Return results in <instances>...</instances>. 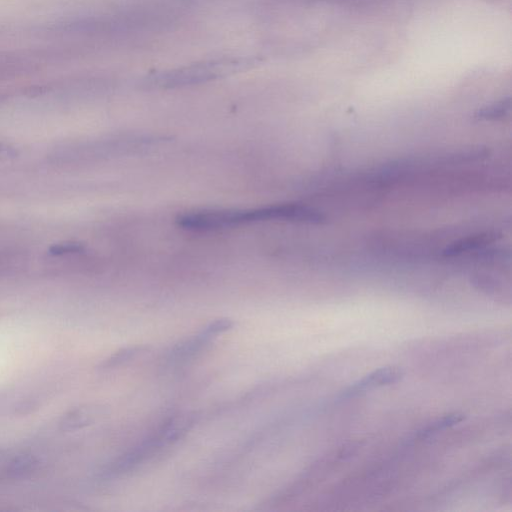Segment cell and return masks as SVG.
<instances>
[{
    "label": "cell",
    "instance_id": "cell-5",
    "mask_svg": "<svg viewBox=\"0 0 512 512\" xmlns=\"http://www.w3.org/2000/svg\"><path fill=\"white\" fill-rule=\"evenodd\" d=\"M497 239L496 233L484 232L471 235L453 242L447 246L443 255L447 257L457 256L464 252L475 250L479 247L487 245Z\"/></svg>",
    "mask_w": 512,
    "mask_h": 512
},
{
    "label": "cell",
    "instance_id": "cell-1",
    "mask_svg": "<svg viewBox=\"0 0 512 512\" xmlns=\"http://www.w3.org/2000/svg\"><path fill=\"white\" fill-rule=\"evenodd\" d=\"M324 220L325 216L317 209L298 203H284L251 209L190 211L179 215L176 223L189 231L209 232L264 221L319 224Z\"/></svg>",
    "mask_w": 512,
    "mask_h": 512
},
{
    "label": "cell",
    "instance_id": "cell-8",
    "mask_svg": "<svg viewBox=\"0 0 512 512\" xmlns=\"http://www.w3.org/2000/svg\"><path fill=\"white\" fill-rule=\"evenodd\" d=\"M140 346L124 348L113 354L105 363V367H113L129 360L133 355L141 351Z\"/></svg>",
    "mask_w": 512,
    "mask_h": 512
},
{
    "label": "cell",
    "instance_id": "cell-6",
    "mask_svg": "<svg viewBox=\"0 0 512 512\" xmlns=\"http://www.w3.org/2000/svg\"><path fill=\"white\" fill-rule=\"evenodd\" d=\"M464 418L465 415L459 412L447 414L435 420L434 422L423 428L421 431H419L418 437H420L421 439L427 438L437 433L438 431L444 430L448 427L460 423L462 420H464Z\"/></svg>",
    "mask_w": 512,
    "mask_h": 512
},
{
    "label": "cell",
    "instance_id": "cell-2",
    "mask_svg": "<svg viewBox=\"0 0 512 512\" xmlns=\"http://www.w3.org/2000/svg\"><path fill=\"white\" fill-rule=\"evenodd\" d=\"M241 63L236 60H210L160 72L150 76L147 85L156 88H176L216 79Z\"/></svg>",
    "mask_w": 512,
    "mask_h": 512
},
{
    "label": "cell",
    "instance_id": "cell-4",
    "mask_svg": "<svg viewBox=\"0 0 512 512\" xmlns=\"http://www.w3.org/2000/svg\"><path fill=\"white\" fill-rule=\"evenodd\" d=\"M404 376V371L400 367L386 366L372 371L363 378L351 384L340 397L351 398L377 387L394 384L400 381Z\"/></svg>",
    "mask_w": 512,
    "mask_h": 512
},
{
    "label": "cell",
    "instance_id": "cell-9",
    "mask_svg": "<svg viewBox=\"0 0 512 512\" xmlns=\"http://www.w3.org/2000/svg\"><path fill=\"white\" fill-rule=\"evenodd\" d=\"M34 466V460L30 457H19L15 459L11 465L9 472L12 475L18 476L28 472Z\"/></svg>",
    "mask_w": 512,
    "mask_h": 512
},
{
    "label": "cell",
    "instance_id": "cell-3",
    "mask_svg": "<svg viewBox=\"0 0 512 512\" xmlns=\"http://www.w3.org/2000/svg\"><path fill=\"white\" fill-rule=\"evenodd\" d=\"M233 324L230 319H218L209 323L196 335L177 344L170 353V359L179 361L195 355L218 334L232 328Z\"/></svg>",
    "mask_w": 512,
    "mask_h": 512
},
{
    "label": "cell",
    "instance_id": "cell-7",
    "mask_svg": "<svg viewBox=\"0 0 512 512\" xmlns=\"http://www.w3.org/2000/svg\"><path fill=\"white\" fill-rule=\"evenodd\" d=\"M510 98L502 99L489 106L479 109L475 113V118L478 120H496L504 117L510 110Z\"/></svg>",
    "mask_w": 512,
    "mask_h": 512
}]
</instances>
